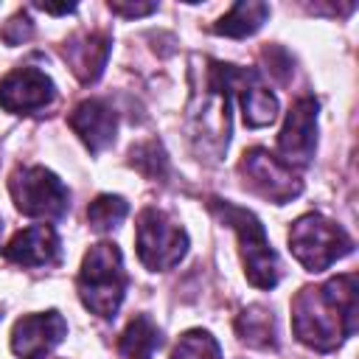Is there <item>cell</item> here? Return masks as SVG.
Segmentation results:
<instances>
[{
	"label": "cell",
	"instance_id": "cell-10",
	"mask_svg": "<svg viewBox=\"0 0 359 359\" xmlns=\"http://www.w3.org/2000/svg\"><path fill=\"white\" fill-rule=\"evenodd\" d=\"M67 337V323L59 311L25 314L11 328V351L20 359H45Z\"/></svg>",
	"mask_w": 359,
	"mask_h": 359
},
{
	"label": "cell",
	"instance_id": "cell-8",
	"mask_svg": "<svg viewBox=\"0 0 359 359\" xmlns=\"http://www.w3.org/2000/svg\"><path fill=\"white\" fill-rule=\"evenodd\" d=\"M317 146V101L311 95L297 98L289 112L286 123L278 135V160L292 165H309Z\"/></svg>",
	"mask_w": 359,
	"mask_h": 359
},
{
	"label": "cell",
	"instance_id": "cell-19",
	"mask_svg": "<svg viewBox=\"0 0 359 359\" xmlns=\"http://www.w3.org/2000/svg\"><path fill=\"white\" fill-rule=\"evenodd\" d=\"M171 359H222V348L208 331L194 328L177 339Z\"/></svg>",
	"mask_w": 359,
	"mask_h": 359
},
{
	"label": "cell",
	"instance_id": "cell-17",
	"mask_svg": "<svg viewBox=\"0 0 359 359\" xmlns=\"http://www.w3.org/2000/svg\"><path fill=\"white\" fill-rule=\"evenodd\" d=\"M236 334L250 348H275V317L266 306H250L236 317Z\"/></svg>",
	"mask_w": 359,
	"mask_h": 359
},
{
	"label": "cell",
	"instance_id": "cell-14",
	"mask_svg": "<svg viewBox=\"0 0 359 359\" xmlns=\"http://www.w3.org/2000/svg\"><path fill=\"white\" fill-rule=\"evenodd\" d=\"M230 87L241 101V112H244V123L247 126H266L275 121L278 115V98L272 95V90H266L258 76L252 70H230Z\"/></svg>",
	"mask_w": 359,
	"mask_h": 359
},
{
	"label": "cell",
	"instance_id": "cell-15",
	"mask_svg": "<svg viewBox=\"0 0 359 359\" xmlns=\"http://www.w3.org/2000/svg\"><path fill=\"white\" fill-rule=\"evenodd\" d=\"M269 17V6L261 0H241L236 6H230V11L213 25L216 34L230 36V39H244L250 34H255L264 20Z\"/></svg>",
	"mask_w": 359,
	"mask_h": 359
},
{
	"label": "cell",
	"instance_id": "cell-16",
	"mask_svg": "<svg viewBox=\"0 0 359 359\" xmlns=\"http://www.w3.org/2000/svg\"><path fill=\"white\" fill-rule=\"evenodd\" d=\"M157 348H160V331L146 314L132 317L118 337V351L123 353V359H151Z\"/></svg>",
	"mask_w": 359,
	"mask_h": 359
},
{
	"label": "cell",
	"instance_id": "cell-3",
	"mask_svg": "<svg viewBox=\"0 0 359 359\" xmlns=\"http://www.w3.org/2000/svg\"><path fill=\"white\" fill-rule=\"evenodd\" d=\"M210 210L227 227L236 230L247 280L258 289H272L280 278V261H278V252L272 250V244L266 238L264 224L255 219V213H250L244 208H236L224 199H210Z\"/></svg>",
	"mask_w": 359,
	"mask_h": 359
},
{
	"label": "cell",
	"instance_id": "cell-9",
	"mask_svg": "<svg viewBox=\"0 0 359 359\" xmlns=\"http://www.w3.org/2000/svg\"><path fill=\"white\" fill-rule=\"evenodd\" d=\"M56 98V87L50 76L39 67H17L0 79V107L6 112L28 115L50 107Z\"/></svg>",
	"mask_w": 359,
	"mask_h": 359
},
{
	"label": "cell",
	"instance_id": "cell-13",
	"mask_svg": "<svg viewBox=\"0 0 359 359\" xmlns=\"http://www.w3.org/2000/svg\"><path fill=\"white\" fill-rule=\"evenodd\" d=\"M59 236L50 224H31L11 236L3 247V258L22 266H48L59 258Z\"/></svg>",
	"mask_w": 359,
	"mask_h": 359
},
{
	"label": "cell",
	"instance_id": "cell-4",
	"mask_svg": "<svg viewBox=\"0 0 359 359\" xmlns=\"http://www.w3.org/2000/svg\"><path fill=\"white\" fill-rule=\"evenodd\" d=\"M289 250L309 272H323L353 250L351 236L323 213L300 216L289 230Z\"/></svg>",
	"mask_w": 359,
	"mask_h": 359
},
{
	"label": "cell",
	"instance_id": "cell-6",
	"mask_svg": "<svg viewBox=\"0 0 359 359\" xmlns=\"http://www.w3.org/2000/svg\"><path fill=\"white\" fill-rule=\"evenodd\" d=\"M8 191L14 205L25 216L36 219H62L70 208L67 185L42 165H20L8 177Z\"/></svg>",
	"mask_w": 359,
	"mask_h": 359
},
{
	"label": "cell",
	"instance_id": "cell-21",
	"mask_svg": "<svg viewBox=\"0 0 359 359\" xmlns=\"http://www.w3.org/2000/svg\"><path fill=\"white\" fill-rule=\"evenodd\" d=\"M154 8H157L154 3H109V11L121 17H146Z\"/></svg>",
	"mask_w": 359,
	"mask_h": 359
},
{
	"label": "cell",
	"instance_id": "cell-18",
	"mask_svg": "<svg viewBox=\"0 0 359 359\" xmlns=\"http://www.w3.org/2000/svg\"><path fill=\"white\" fill-rule=\"evenodd\" d=\"M126 213H129L126 199L112 196V194H101V196H95V199L90 202V208H87V222H90L93 230L104 233V230L118 227V224L126 219Z\"/></svg>",
	"mask_w": 359,
	"mask_h": 359
},
{
	"label": "cell",
	"instance_id": "cell-20",
	"mask_svg": "<svg viewBox=\"0 0 359 359\" xmlns=\"http://www.w3.org/2000/svg\"><path fill=\"white\" fill-rule=\"evenodd\" d=\"M132 165L140 174H146L149 180H157V177L165 174L168 160H165V154H163V149H160L157 140H146V143H140V146L132 149Z\"/></svg>",
	"mask_w": 359,
	"mask_h": 359
},
{
	"label": "cell",
	"instance_id": "cell-12",
	"mask_svg": "<svg viewBox=\"0 0 359 359\" xmlns=\"http://www.w3.org/2000/svg\"><path fill=\"white\" fill-rule=\"evenodd\" d=\"M109 45H112V39L104 31H81L65 42L62 53H65V62L70 65V70L76 73V79L81 84H93L104 73Z\"/></svg>",
	"mask_w": 359,
	"mask_h": 359
},
{
	"label": "cell",
	"instance_id": "cell-2",
	"mask_svg": "<svg viewBox=\"0 0 359 359\" xmlns=\"http://www.w3.org/2000/svg\"><path fill=\"white\" fill-rule=\"evenodd\" d=\"M76 289L87 311L98 317H115L126 292V272L121 250L112 241H98L87 250Z\"/></svg>",
	"mask_w": 359,
	"mask_h": 359
},
{
	"label": "cell",
	"instance_id": "cell-1",
	"mask_svg": "<svg viewBox=\"0 0 359 359\" xmlns=\"http://www.w3.org/2000/svg\"><path fill=\"white\" fill-rule=\"evenodd\" d=\"M294 337L314 351H334L356 331V275L306 286L292 300Z\"/></svg>",
	"mask_w": 359,
	"mask_h": 359
},
{
	"label": "cell",
	"instance_id": "cell-11",
	"mask_svg": "<svg viewBox=\"0 0 359 359\" xmlns=\"http://www.w3.org/2000/svg\"><path fill=\"white\" fill-rule=\"evenodd\" d=\"M67 123L90 151H101L115 140L118 115L107 101L87 98V101L73 107V112L67 115Z\"/></svg>",
	"mask_w": 359,
	"mask_h": 359
},
{
	"label": "cell",
	"instance_id": "cell-5",
	"mask_svg": "<svg viewBox=\"0 0 359 359\" xmlns=\"http://www.w3.org/2000/svg\"><path fill=\"white\" fill-rule=\"evenodd\" d=\"M135 247L146 269L151 272L174 269L188 252V233L165 210L146 208L140 210L135 224Z\"/></svg>",
	"mask_w": 359,
	"mask_h": 359
},
{
	"label": "cell",
	"instance_id": "cell-22",
	"mask_svg": "<svg viewBox=\"0 0 359 359\" xmlns=\"http://www.w3.org/2000/svg\"><path fill=\"white\" fill-rule=\"evenodd\" d=\"M0 227H3V224H0Z\"/></svg>",
	"mask_w": 359,
	"mask_h": 359
},
{
	"label": "cell",
	"instance_id": "cell-7",
	"mask_svg": "<svg viewBox=\"0 0 359 359\" xmlns=\"http://www.w3.org/2000/svg\"><path fill=\"white\" fill-rule=\"evenodd\" d=\"M241 174L250 191H255L258 196L275 202V205H286L300 194V180L297 174L280 163L275 154H269L266 149H250L241 157Z\"/></svg>",
	"mask_w": 359,
	"mask_h": 359
}]
</instances>
